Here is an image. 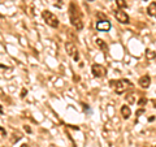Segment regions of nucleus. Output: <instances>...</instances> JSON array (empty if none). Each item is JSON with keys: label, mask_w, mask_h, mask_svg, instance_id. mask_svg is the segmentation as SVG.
I'll use <instances>...</instances> for the list:
<instances>
[{"label": "nucleus", "mask_w": 156, "mask_h": 147, "mask_svg": "<svg viewBox=\"0 0 156 147\" xmlns=\"http://www.w3.org/2000/svg\"><path fill=\"white\" fill-rule=\"evenodd\" d=\"M69 17H70V22L74 26L77 31H81L83 29V21H82V16L79 13V9L77 8V5L72 3L69 7Z\"/></svg>", "instance_id": "1"}, {"label": "nucleus", "mask_w": 156, "mask_h": 147, "mask_svg": "<svg viewBox=\"0 0 156 147\" xmlns=\"http://www.w3.org/2000/svg\"><path fill=\"white\" fill-rule=\"evenodd\" d=\"M109 86L117 94H121V92L126 91L129 87H132V83L127 80H111L109 81Z\"/></svg>", "instance_id": "2"}, {"label": "nucleus", "mask_w": 156, "mask_h": 147, "mask_svg": "<svg viewBox=\"0 0 156 147\" xmlns=\"http://www.w3.org/2000/svg\"><path fill=\"white\" fill-rule=\"evenodd\" d=\"M42 17H43V20H44V22L48 25V26H51V27H54L56 29L60 25L59 22V18L55 16L52 12H49V10H43V13H42Z\"/></svg>", "instance_id": "3"}, {"label": "nucleus", "mask_w": 156, "mask_h": 147, "mask_svg": "<svg viewBox=\"0 0 156 147\" xmlns=\"http://www.w3.org/2000/svg\"><path fill=\"white\" fill-rule=\"evenodd\" d=\"M65 51L69 56L73 57L74 61H78V60H79V53H78V49H77L76 44H74L73 42H66L65 43Z\"/></svg>", "instance_id": "4"}, {"label": "nucleus", "mask_w": 156, "mask_h": 147, "mask_svg": "<svg viewBox=\"0 0 156 147\" xmlns=\"http://www.w3.org/2000/svg\"><path fill=\"white\" fill-rule=\"evenodd\" d=\"M91 72H93V76L96 78H103L107 74V69L100 64H94L93 68H91Z\"/></svg>", "instance_id": "5"}, {"label": "nucleus", "mask_w": 156, "mask_h": 147, "mask_svg": "<svg viewBox=\"0 0 156 147\" xmlns=\"http://www.w3.org/2000/svg\"><path fill=\"white\" fill-rule=\"evenodd\" d=\"M112 27V24L109 22L108 20H102V21H98L96 22V30L98 31H103V33H105V31H109Z\"/></svg>", "instance_id": "6"}, {"label": "nucleus", "mask_w": 156, "mask_h": 147, "mask_svg": "<svg viewBox=\"0 0 156 147\" xmlns=\"http://www.w3.org/2000/svg\"><path fill=\"white\" fill-rule=\"evenodd\" d=\"M115 17H116V20L118 21V22H121V24H127V22H129V14H127L126 12H124L122 9L116 10Z\"/></svg>", "instance_id": "7"}, {"label": "nucleus", "mask_w": 156, "mask_h": 147, "mask_svg": "<svg viewBox=\"0 0 156 147\" xmlns=\"http://www.w3.org/2000/svg\"><path fill=\"white\" fill-rule=\"evenodd\" d=\"M138 83H139V86L142 89H148L151 85V77L148 76V74H146V76L141 77L139 81H138Z\"/></svg>", "instance_id": "8"}, {"label": "nucleus", "mask_w": 156, "mask_h": 147, "mask_svg": "<svg viewBox=\"0 0 156 147\" xmlns=\"http://www.w3.org/2000/svg\"><path fill=\"white\" fill-rule=\"evenodd\" d=\"M121 114H122V117L125 120H127L130 117V114H132V109H130V107L129 106H122L121 107Z\"/></svg>", "instance_id": "9"}, {"label": "nucleus", "mask_w": 156, "mask_h": 147, "mask_svg": "<svg viewBox=\"0 0 156 147\" xmlns=\"http://www.w3.org/2000/svg\"><path fill=\"white\" fill-rule=\"evenodd\" d=\"M95 43H96V46L102 49L103 52H107V51H108V46H107V43L103 41V39H99V38H98L96 41H95Z\"/></svg>", "instance_id": "10"}, {"label": "nucleus", "mask_w": 156, "mask_h": 147, "mask_svg": "<svg viewBox=\"0 0 156 147\" xmlns=\"http://www.w3.org/2000/svg\"><path fill=\"white\" fill-rule=\"evenodd\" d=\"M147 14H148V16H151V17H156V3L155 1H152L151 4L148 5Z\"/></svg>", "instance_id": "11"}, {"label": "nucleus", "mask_w": 156, "mask_h": 147, "mask_svg": "<svg viewBox=\"0 0 156 147\" xmlns=\"http://www.w3.org/2000/svg\"><path fill=\"white\" fill-rule=\"evenodd\" d=\"M116 4L117 7H118V9H124L127 7V3L125 1V0H116Z\"/></svg>", "instance_id": "12"}, {"label": "nucleus", "mask_w": 156, "mask_h": 147, "mask_svg": "<svg viewBox=\"0 0 156 147\" xmlns=\"http://www.w3.org/2000/svg\"><path fill=\"white\" fill-rule=\"evenodd\" d=\"M21 138H22V135H21L20 131H15V133H13V137H12V143H16L17 141H20Z\"/></svg>", "instance_id": "13"}, {"label": "nucleus", "mask_w": 156, "mask_h": 147, "mask_svg": "<svg viewBox=\"0 0 156 147\" xmlns=\"http://www.w3.org/2000/svg\"><path fill=\"white\" fill-rule=\"evenodd\" d=\"M156 56V53L154 51H151V49H146V57L148 60H154Z\"/></svg>", "instance_id": "14"}, {"label": "nucleus", "mask_w": 156, "mask_h": 147, "mask_svg": "<svg viewBox=\"0 0 156 147\" xmlns=\"http://www.w3.org/2000/svg\"><path fill=\"white\" fill-rule=\"evenodd\" d=\"M146 103H147V99L144 98V96H142V98L138 100V106H142V107H143L144 104H146Z\"/></svg>", "instance_id": "15"}, {"label": "nucleus", "mask_w": 156, "mask_h": 147, "mask_svg": "<svg viewBox=\"0 0 156 147\" xmlns=\"http://www.w3.org/2000/svg\"><path fill=\"white\" fill-rule=\"evenodd\" d=\"M144 113V108H141V109H138L137 111V117H139L141 114H143Z\"/></svg>", "instance_id": "16"}, {"label": "nucleus", "mask_w": 156, "mask_h": 147, "mask_svg": "<svg viewBox=\"0 0 156 147\" xmlns=\"http://www.w3.org/2000/svg\"><path fill=\"white\" fill-rule=\"evenodd\" d=\"M126 100H127V102H130V103H134V98H133V95H127V96H126Z\"/></svg>", "instance_id": "17"}, {"label": "nucleus", "mask_w": 156, "mask_h": 147, "mask_svg": "<svg viewBox=\"0 0 156 147\" xmlns=\"http://www.w3.org/2000/svg\"><path fill=\"white\" fill-rule=\"evenodd\" d=\"M26 94H27V90H26V89H22V91H21V98H25Z\"/></svg>", "instance_id": "18"}, {"label": "nucleus", "mask_w": 156, "mask_h": 147, "mask_svg": "<svg viewBox=\"0 0 156 147\" xmlns=\"http://www.w3.org/2000/svg\"><path fill=\"white\" fill-rule=\"evenodd\" d=\"M24 129L27 131V133H31V129H30V126H29V125H25V126H24Z\"/></svg>", "instance_id": "19"}, {"label": "nucleus", "mask_w": 156, "mask_h": 147, "mask_svg": "<svg viewBox=\"0 0 156 147\" xmlns=\"http://www.w3.org/2000/svg\"><path fill=\"white\" fill-rule=\"evenodd\" d=\"M0 133H1L3 135H7V131H5V129L3 126H0Z\"/></svg>", "instance_id": "20"}, {"label": "nucleus", "mask_w": 156, "mask_h": 147, "mask_svg": "<svg viewBox=\"0 0 156 147\" xmlns=\"http://www.w3.org/2000/svg\"><path fill=\"white\" fill-rule=\"evenodd\" d=\"M20 147H30L29 145H27V143H24V145H21Z\"/></svg>", "instance_id": "21"}, {"label": "nucleus", "mask_w": 156, "mask_h": 147, "mask_svg": "<svg viewBox=\"0 0 156 147\" xmlns=\"http://www.w3.org/2000/svg\"><path fill=\"white\" fill-rule=\"evenodd\" d=\"M0 114H3V107H1V104H0Z\"/></svg>", "instance_id": "22"}, {"label": "nucleus", "mask_w": 156, "mask_h": 147, "mask_svg": "<svg viewBox=\"0 0 156 147\" xmlns=\"http://www.w3.org/2000/svg\"><path fill=\"white\" fill-rule=\"evenodd\" d=\"M152 103H154V107L156 108V100H152Z\"/></svg>", "instance_id": "23"}, {"label": "nucleus", "mask_w": 156, "mask_h": 147, "mask_svg": "<svg viewBox=\"0 0 156 147\" xmlns=\"http://www.w3.org/2000/svg\"><path fill=\"white\" fill-rule=\"evenodd\" d=\"M87 1H95V0H87Z\"/></svg>", "instance_id": "24"}, {"label": "nucleus", "mask_w": 156, "mask_h": 147, "mask_svg": "<svg viewBox=\"0 0 156 147\" xmlns=\"http://www.w3.org/2000/svg\"><path fill=\"white\" fill-rule=\"evenodd\" d=\"M154 60H155V63H156V56H155V59H154Z\"/></svg>", "instance_id": "25"}, {"label": "nucleus", "mask_w": 156, "mask_h": 147, "mask_svg": "<svg viewBox=\"0 0 156 147\" xmlns=\"http://www.w3.org/2000/svg\"><path fill=\"white\" fill-rule=\"evenodd\" d=\"M143 1H147V0H143Z\"/></svg>", "instance_id": "26"}]
</instances>
